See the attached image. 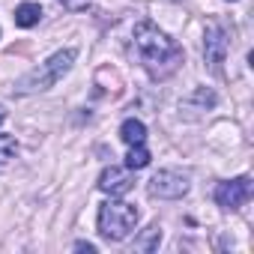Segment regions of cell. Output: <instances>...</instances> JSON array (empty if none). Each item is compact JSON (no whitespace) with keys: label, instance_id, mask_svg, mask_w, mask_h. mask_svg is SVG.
<instances>
[{"label":"cell","instance_id":"obj_3","mask_svg":"<svg viewBox=\"0 0 254 254\" xmlns=\"http://www.w3.org/2000/svg\"><path fill=\"white\" fill-rule=\"evenodd\" d=\"M138 218H141V215H138V206H135V203H126V200L111 197L108 203L99 206V233H102L105 239L120 242V239H126V236L135 230Z\"/></svg>","mask_w":254,"mask_h":254},{"label":"cell","instance_id":"obj_6","mask_svg":"<svg viewBox=\"0 0 254 254\" xmlns=\"http://www.w3.org/2000/svg\"><path fill=\"white\" fill-rule=\"evenodd\" d=\"M251 197V177H236L215 186V203L221 209H239Z\"/></svg>","mask_w":254,"mask_h":254},{"label":"cell","instance_id":"obj_13","mask_svg":"<svg viewBox=\"0 0 254 254\" xmlns=\"http://www.w3.org/2000/svg\"><path fill=\"white\" fill-rule=\"evenodd\" d=\"M15 153H18L15 138H12V135H0V171L9 168V162L15 159Z\"/></svg>","mask_w":254,"mask_h":254},{"label":"cell","instance_id":"obj_9","mask_svg":"<svg viewBox=\"0 0 254 254\" xmlns=\"http://www.w3.org/2000/svg\"><path fill=\"white\" fill-rule=\"evenodd\" d=\"M120 138L129 144V147H132V144H144V141H147V126L132 117V120H126V123L120 126Z\"/></svg>","mask_w":254,"mask_h":254},{"label":"cell","instance_id":"obj_14","mask_svg":"<svg viewBox=\"0 0 254 254\" xmlns=\"http://www.w3.org/2000/svg\"><path fill=\"white\" fill-rule=\"evenodd\" d=\"M60 3H63L66 9L78 12V9H87V6H90V0H60Z\"/></svg>","mask_w":254,"mask_h":254},{"label":"cell","instance_id":"obj_12","mask_svg":"<svg viewBox=\"0 0 254 254\" xmlns=\"http://www.w3.org/2000/svg\"><path fill=\"white\" fill-rule=\"evenodd\" d=\"M159 242H162V227H159V224H153V227H147V230H144V236H138V239H135V248H138V251H156V248H159Z\"/></svg>","mask_w":254,"mask_h":254},{"label":"cell","instance_id":"obj_16","mask_svg":"<svg viewBox=\"0 0 254 254\" xmlns=\"http://www.w3.org/2000/svg\"><path fill=\"white\" fill-rule=\"evenodd\" d=\"M3 120H6V108L0 105V126H3Z\"/></svg>","mask_w":254,"mask_h":254},{"label":"cell","instance_id":"obj_10","mask_svg":"<svg viewBox=\"0 0 254 254\" xmlns=\"http://www.w3.org/2000/svg\"><path fill=\"white\" fill-rule=\"evenodd\" d=\"M39 18H42V6L39 3H21L18 9H15V24L18 27H36L39 24Z\"/></svg>","mask_w":254,"mask_h":254},{"label":"cell","instance_id":"obj_5","mask_svg":"<svg viewBox=\"0 0 254 254\" xmlns=\"http://www.w3.org/2000/svg\"><path fill=\"white\" fill-rule=\"evenodd\" d=\"M189 191V174L183 171H174V168H165L159 171L153 180H150V194L153 197H162V200H177Z\"/></svg>","mask_w":254,"mask_h":254},{"label":"cell","instance_id":"obj_4","mask_svg":"<svg viewBox=\"0 0 254 254\" xmlns=\"http://www.w3.org/2000/svg\"><path fill=\"white\" fill-rule=\"evenodd\" d=\"M227 48H230V30H227V24L224 21H209L206 33H203V57H206V63H209L212 72H221Z\"/></svg>","mask_w":254,"mask_h":254},{"label":"cell","instance_id":"obj_2","mask_svg":"<svg viewBox=\"0 0 254 254\" xmlns=\"http://www.w3.org/2000/svg\"><path fill=\"white\" fill-rule=\"evenodd\" d=\"M75 57H78V51L75 48H63V51H57V54H51L45 63H39L36 69H30V72H24L18 81H15V93H21V96H27V93H45V90H51L69 69H72V63H75Z\"/></svg>","mask_w":254,"mask_h":254},{"label":"cell","instance_id":"obj_7","mask_svg":"<svg viewBox=\"0 0 254 254\" xmlns=\"http://www.w3.org/2000/svg\"><path fill=\"white\" fill-rule=\"evenodd\" d=\"M132 171L129 168H117V165H111V168H105L102 171V177H99V189L105 191V194H111V197H120V194H126L132 189Z\"/></svg>","mask_w":254,"mask_h":254},{"label":"cell","instance_id":"obj_11","mask_svg":"<svg viewBox=\"0 0 254 254\" xmlns=\"http://www.w3.org/2000/svg\"><path fill=\"white\" fill-rule=\"evenodd\" d=\"M147 165H150V150L144 144H132L129 147V156H126V168H129V171H141Z\"/></svg>","mask_w":254,"mask_h":254},{"label":"cell","instance_id":"obj_15","mask_svg":"<svg viewBox=\"0 0 254 254\" xmlns=\"http://www.w3.org/2000/svg\"><path fill=\"white\" fill-rule=\"evenodd\" d=\"M75 251H90V254H93V251H96V245H93V242H84V239H81V242H75Z\"/></svg>","mask_w":254,"mask_h":254},{"label":"cell","instance_id":"obj_8","mask_svg":"<svg viewBox=\"0 0 254 254\" xmlns=\"http://www.w3.org/2000/svg\"><path fill=\"white\" fill-rule=\"evenodd\" d=\"M215 105H218V96H215L212 90H206V87H197L189 99H183L180 111H186L189 117H197V114H203V111H209V108H215Z\"/></svg>","mask_w":254,"mask_h":254},{"label":"cell","instance_id":"obj_1","mask_svg":"<svg viewBox=\"0 0 254 254\" xmlns=\"http://www.w3.org/2000/svg\"><path fill=\"white\" fill-rule=\"evenodd\" d=\"M135 48L144 69L153 78H168L183 66V48L168 33H162L153 21L135 24Z\"/></svg>","mask_w":254,"mask_h":254}]
</instances>
